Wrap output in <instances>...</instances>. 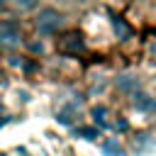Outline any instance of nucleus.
<instances>
[{
  "instance_id": "1",
  "label": "nucleus",
  "mask_w": 156,
  "mask_h": 156,
  "mask_svg": "<svg viewBox=\"0 0 156 156\" xmlns=\"http://www.w3.org/2000/svg\"><path fill=\"white\" fill-rule=\"evenodd\" d=\"M24 22H27L29 34L41 37V39H56V37L63 34L66 27H68V17H66L61 10L51 7V5H44L41 10H37V12H34L29 20H24Z\"/></svg>"
},
{
  "instance_id": "2",
  "label": "nucleus",
  "mask_w": 156,
  "mask_h": 156,
  "mask_svg": "<svg viewBox=\"0 0 156 156\" xmlns=\"http://www.w3.org/2000/svg\"><path fill=\"white\" fill-rule=\"evenodd\" d=\"M27 37H29V29H27L24 20H20L15 15L0 17V58L24 51Z\"/></svg>"
},
{
  "instance_id": "3",
  "label": "nucleus",
  "mask_w": 156,
  "mask_h": 156,
  "mask_svg": "<svg viewBox=\"0 0 156 156\" xmlns=\"http://www.w3.org/2000/svg\"><path fill=\"white\" fill-rule=\"evenodd\" d=\"M56 49L61 54H80L85 49V41L80 37V32H63L56 37Z\"/></svg>"
},
{
  "instance_id": "4",
  "label": "nucleus",
  "mask_w": 156,
  "mask_h": 156,
  "mask_svg": "<svg viewBox=\"0 0 156 156\" xmlns=\"http://www.w3.org/2000/svg\"><path fill=\"white\" fill-rule=\"evenodd\" d=\"M10 2V15L20 17V20H29L37 10H41L46 2L44 0H7Z\"/></svg>"
},
{
  "instance_id": "5",
  "label": "nucleus",
  "mask_w": 156,
  "mask_h": 156,
  "mask_svg": "<svg viewBox=\"0 0 156 156\" xmlns=\"http://www.w3.org/2000/svg\"><path fill=\"white\" fill-rule=\"evenodd\" d=\"M115 85H117V90H119V93H127V95L139 93V78H136V76H132V73H122V76H117Z\"/></svg>"
},
{
  "instance_id": "6",
  "label": "nucleus",
  "mask_w": 156,
  "mask_h": 156,
  "mask_svg": "<svg viewBox=\"0 0 156 156\" xmlns=\"http://www.w3.org/2000/svg\"><path fill=\"white\" fill-rule=\"evenodd\" d=\"M132 102H134V107L139 112H156V98H151L146 93H134Z\"/></svg>"
},
{
  "instance_id": "7",
  "label": "nucleus",
  "mask_w": 156,
  "mask_h": 156,
  "mask_svg": "<svg viewBox=\"0 0 156 156\" xmlns=\"http://www.w3.org/2000/svg\"><path fill=\"white\" fill-rule=\"evenodd\" d=\"M112 27H115V34H117L119 39H127V37L132 34L129 24H124V22H122V17H117V15H112Z\"/></svg>"
},
{
  "instance_id": "8",
  "label": "nucleus",
  "mask_w": 156,
  "mask_h": 156,
  "mask_svg": "<svg viewBox=\"0 0 156 156\" xmlns=\"http://www.w3.org/2000/svg\"><path fill=\"white\" fill-rule=\"evenodd\" d=\"M102 154H105V156H122L124 151H122V144H119L117 139H107V141L102 144Z\"/></svg>"
},
{
  "instance_id": "9",
  "label": "nucleus",
  "mask_w": 156,
  "mask_h": 156,
  "mask_svg": "<svg viewBox=\"0 0 156 156\" xmlns=\"http://www.w3.org/2000/svg\"><path fill=\"white\" fill-rule=\"evenodd\" d=\"M90 115H93V119H95V124H98V127H107V122H105L107 107H105V105H95V107L90 110Z\"/></svg>"
},
{
  "instance_id": "10",
  "label": "nucleus",
  "mask_w": 156,
  "mask_h": 156,
  "mask_svg": "<svg viewBox=\"0 0 156 156\" xmlns=\"http://www.w3.org/2000/svg\"><path fill=\"white\" fill-rule=\"evenodd\" d=\"M98 134H100V129H98V127H88V129H83V132H80V136H83V139H95Z\"/></svg>"
},
{
  "instance_id": "11",
  "label": "nucleus",
  "mask_w": 156,
  "mask_h": 156,
  "mask_svg": "<svg viewBox=\"0 0 156 156\" xmlns=\"http://www.w3.org/2000/svg\"><path fill=\"white\" fill-rule=\"evenodd\" d=\"M5 15H10V2L0 0V17H5Z\"/></svg>"
},
{
  "instance_id": "12",
  "label": "nucleus",
  "mask_w": 156,
  "mask_h": 156,
  "mask_svg": "<svg viewBox=\"0 0 156 156\" xmlns=\"http://www.w3.org/2000/svg\"><path fill=\"white\" fill-rule=\"evenodd\" d=\"M149 54H151V56H154V58H156V39H154V41H151V44H149Z\"/></svg>"
}]
</instances>
